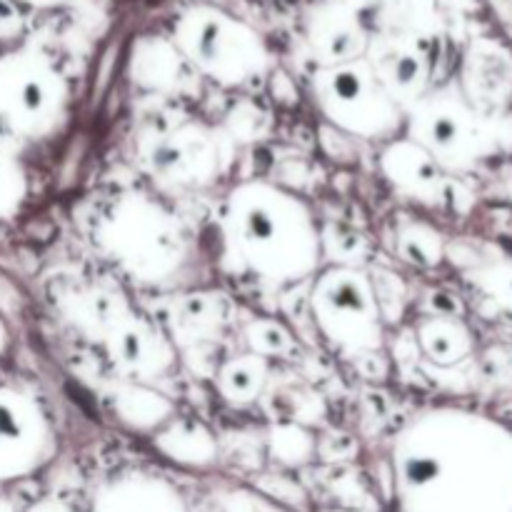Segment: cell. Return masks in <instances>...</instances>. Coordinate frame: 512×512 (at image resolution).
<instances>
[{
	"label": "cell",
	"mask_w": 512,
	"mask_h": 512,
	"mask_svg": "<svg viewBox=\"0 0 512 512\" xmlns=\"http://www.w3.org/2000/svg\"><path fill=\"white\" fill-rule=\"evenodd\" d=\"M220 225L230 258L270 288L303 283L323 265V228L313 205L273 180L233 185Z\"/></svg>",
	"instance_id": "6da1fadb"
},
{
	"label": "cell",
	"mask_w": 512,
	"mask_h": 512,
	"mask_svg": "<svg viewBox=\"0 0 512 512\" xmlns=\"http://www.w3.org/2000/svg\"><path fill=\"white\" fill-rule=\"evenodd\" d=\"M95 250L140 288H170L195 263V235L158 193L118 190L90 225Z\"/></svg>",
	"instance_id": "7a4b0ae2"
},
{
	"label": "cell",
	"mask_w": 512,
	"mask_h": 512,
	"mask_svg": "<svg viewBox=\"0 0 512 512\" xmlns=\"http://www.w3.org/2000/svg\"><path fill=\"white\" fill-rule=\"evenodd\" d=\"M308 308L320 338L345 360L383 355L385 313L365 268L355 263L320 268L310 285Z\"/></svg>",
	"instance_id": "3957f363"
},
{
	"label": "cell",
	"mask_w": 512,
	"mask_h": 512,
	"mask_svg": "<svg viewBox=\"0 0 512 512\" xmlns=\"http://www.w3.org/2000/svg\"><path fill=\"white\" fill-rule=\"evenodd\" d=\"M70 88L48 58L30 50L0 55V145L38 143L68 123Z\"/></svg>",
	"instance_id": "277c9868"
},
{
	"label": "cell",
	"mask_w": 512,
	"mask_h": 512,
	"mask_svg": "<svg viewBox=\"0 0 512 512\" xmlns=\"http://www.w3.org/2000/svg\"><path fill=\"white\" fill-rule=\"evenodd\" d=\"M313 98L323 123L350 140L390 143L405 128V110L380 85L373 65L353 60L313 75Z\"/></svg>",
	"instance_id": "5b68a950"
},
{
	"label": "cell",
	"mask_w": 512,
	"mask_h": 512,
	"mask_svg": "<svg viewBox=\"0 0 512 512\" xmlns=\"http://www.w3.org/2000/svg\"><path fill=\"white\" fill-rule=\"evenodd\" d=\"M180 50L213 83L243 88L263 78L268 53L253 33L218 15H193L180 28Z\"/></svg>",
	"instance_id": "8992f818"
},
{
	"label": "cell",
	"mask_w": 512,
	"mask_h": 512,
	"mask_svg": "<svg viewBox=\"0 0 512 512\" xmlns=\"http://www.w3.org/2000/svg\"><path fill=\"white\" fill-rule=\"evenodd\" d=\"M55 455L58 435L40 400L18 385L0 383V485L33 478Z\"/></svg>",
	"instance_id": "52a82bcc"
},
{
	"label": "cell",
	"mask_w": 512,
	"mask_h": 512,
	"mask_svg": "<svg viewBox=\"0 0 512 512\" xmlns=\"http://www.w3.org/2000/svg\"><path fill=\"white\" fill-rule=\"evenodd\" d=\"M145 165L163 193H200L223 173V145L213 128L185 120L148 145Z\"/></svg>",
	"instance_id": "ba28073f"
},
{
	"label": "cell",
	"mask_w": 512,
	"mask_h": 512,
	"mask_svg": "<svg viewBox=\"0 0 512 512\" xmlns=\"http://www.w3.org/2000/svg\"><path fill=\"white\" fill-rule=\"evenodd\" d=\"M103 348L118 378L148 380L160 378L175 365V345L168 333L153 320L125 310L103 333Z\"/></svg>",
	"instance_id": "9c48e42d"
},
{
	"label": "cell",
	"mask_w": 512,
	"mask_h": 512,
	"mask_svg": "<svg viewBox=\"0 0 512 512\" xmlns=\"http://www.w3.org/2000/svg\"><path fill=\"white\" fill-rule=\"evenodd\" d=\"M88 512H193L183 490L153 470H118L95 485Z\"/></svg>",
	"instance_id": "30bf717a"
},
{
	"label": "cell",
	"mask_w": 512,
	"mask_h": 512,
	"mask_svg": "<svg viewBox=\"0 0 512 512\" xmlns=\"http://www.w3.org/2000/svg\"><path fill=\"white\" fill-rule=\"evenodd\" d=\"M100 398H103L105 410L133 433L153 435L178 413L168 395L150 388L148 383L128 378H115L105 383Z\"/></svg>",
	"instance_id": "8fae6325"
},
{
	"label": "cell",
	"mask_w": 512,
	"mask_h": 512,
	"mask_svg": "<svg viewBox=\"0 0 512 512\" xmlns=\"http://www.w3.org/2000/svg\"><path fill=\"white\" fill-rule=\"evenodd\" d=\"M150 438L160 458L183 470H208L220 460L218 438L203 420L193 415L175 413Z\"/></svg>",
	"instance_id": "7c38bea8"
},
{
	"label": "cell",
	"mask_w": 512,
	"mask_h": 512,
	"mask_svg": "<svg viewBox=\"0 0 512 512\" xmlns=\"http://www.w3.org/2000/svg\"><path fill=\"white\" fill-rule=\"evenodd\" d=\"M380 170L400 193L430 198L438 185L440 165L418 143L400 135V138L385 143L383 153H380Z\"/></svg>",
	"instance_id": "4fadbf2b"
},
{
	"label": "cell",
	"mask_w": 512,
	"mask_h": 512,
	"mask_svg": "<svg viewBox=\"0 0 512 512\" xmlns=\"http://www.w3.org/2000/svg\"><path fill=\"white\" fill-rule=\"evenodd\" d=\"M270 383V360L260 355L245 353L223 360L215 373V390L220 400L230 408H250L263 398Z\"/></svg>",
	"instance_id": "5bb4252c"
},
{
	"label": "cell",
	"mask_w": 512,
	"mask_h": 512,
	"mask_svg": "<svg viewBox=\"0 0 512 512\" xmlns=\"http://www.w3.org/2000/svg\"><path fill=\"white\" fill-rule=\"evenodd\" d=\"M268 455L275 465L285 470L305 468L318 458V438L293 420H278L268 430Z\"/></svg>",
	"instance_id": "9a60e30c"
},
{
	"label": "cell",
	"mask_w": 512,
	"mask_h": 512,
	"mask_svg": "<svg viewBox=\"0 0 512 512\" xmlns=\"http://www.w3.org/2000/svg\"><path fill=\"white\" fill-rule=\"evenodd\" d=\"M418 348L430 363L453 365L468 353V333L448 318H425L415 328Z\"/></svg>",
	"instance_id": "2e32d148"
},
{
	"label": "cell",
	"mask_w": 512,
	"mask_h": 512,
	"mask_svg": "<svg viewBox=\"0 0 512 512\" xmlns=\"http://www.w3.org/2000/svg\"><path fill=\"white\" fill-rule=\"evenodd\" d=\"M395 253L413 268L430 270L443 260V240L428 223L408 220L395 230Z\"/></svg>",
	"instance_id": "e0dca14e"
},
{
	"label": "cell",
	"mask_w": 512,
	"mask_h": 512,
	"mask_svg": "<svg viewBox=\"0 0 512 512\" xmlns=\"http://www.w3.org/2000/svg\"><path fill=\"white\" fill-rule=\"evenodd\" d=\"M30 195V178L25 165L0 145V220H13L25 208Z\"/></svg>",
	"instance_id": "ac0fdd59"
},
{
	"label": "cell",
	"mask_w": 512,
	"mask_h": 512,
	"mask_svg": "<svg viewBox=\"0 0 512 512\" xmlns=\"http://www.w3.org/2000/svg\"><path fill=\"white\" fill-rule=\"evenodd\" d=\"M245 345L250 353L265 360L288 358L295 350V335L285 323L275 318H255L245 325Z\"/></svg>",
	"instance_id": "d6986e66"
},
{
	"label": "cell",
	"mask_w": 512,
	"mask_h": 512,
	"mask_svg": "<svg viewBox=\"0 0 512 512\" xmlns=\"http://www.w3.org/2000/svg\"><path fill=\"white\" fill-rule=\"evenodd\" d=\"M270 130V113L258 103H240L228 115V133L240 143H253L265 138Z\"/></svg>",
	"instance_id": "ffe728a7"
},
{
	"label": "cell",
	"mask_w": 512,
	"mask_h": 512,
	"mask_svg": "<svg viewBox=\"0 0 512 512\" xmlns=\"http://www.w3.org/2000/svg\"><path fill=\"white\" fill-rule=\"evenodd\" d=\"M220 512H295L288 505H280L278 500L268 498L265 493H260L258 488H248V485H240L225 493L223 503H220Z\"/></svg>",
	"instance_id": "44dd1931"
},
{
	"label": "cell",
	"mask_w": 512,
	"mask_h": 512,
	"mask_svg": "<svg viewBox=\"0 0 512 512\" xmlns=\"http://www.w3.org/2000/svg\"><path fill=\"white\" fill-rule=\"evenodd\" d=\"M23 512H75L68 500L58 498V495H45V498L30 503Z\"/></svg>",
	"instance_id": "7402d4cb"
},
{
	"label": "cell",
	"mask_w": 512,
	"mask_h": 512,
	"mask_svg": "<svg viewBox=\"0 0 512 512\" xmlns=\"http://www.w3.org/2000/svg\"><path fill=\"white\" fill-rule=\"evenodd\" d=\"M10 343H13V333H10L8 323H5V318H3V315H0V358H3V355L8 353Z\"/></svg>",
	"instance_id": "603a6c76"
},
{
	"label": "cell",
	"mask_w": 512,
	"mask_h": 512,
	"mask_svg": "<svg viewBox=\"0 0 512 512\" xmlns=\"http://www.w3.org/2000/svg\"><path fill=\"white\" fill-rule=\"evenodd\" d=\"M0 512H23V510H18V505H15L8 495H0Z\"/></svg>",
	"instance_id": "cb8c5ba5"
}]
</instances>
